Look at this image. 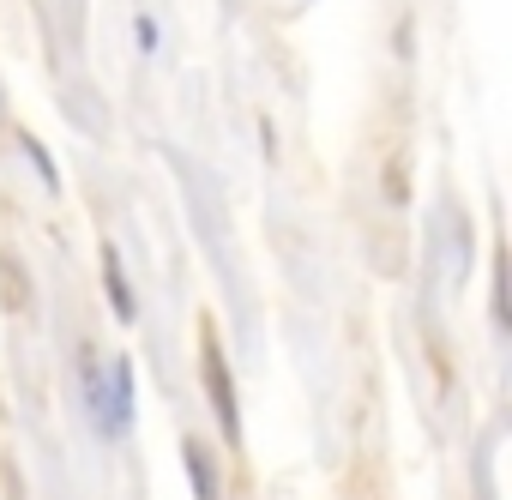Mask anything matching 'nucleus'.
Returning <instances> with one entry per match:
<instances>
[{
    "label": "nucleus",
    "mask_w": 512,
    "mask_h": 500,
    "mask_svg": "<svg viewBox=\"0 0 512 500\" xmlns=\"http://www.w3.org/2000/svg\"><path fill=\"white\" fill-rule=\"evenodd\" d=\"M127 410H133V368H127V362H115V368H109V392L97 398L103 434H121V428H127Z\"/></svg>",
    "instance_id": "1"
},
{
    "label": "nucleus",
    "mask_w": 512,
    "mask_h": 500,
    "mask_svg": "<svg viewBox=\"0 0 512 500\" xmlns=\"http://www.w3.org/2000/svg\"><path fill=\"white\" fill-rule=\"evenodd\" d=\"M103 266H109V296H115V314H127V320H133V296H127V284H121L115 254H103Z\"/></svg>",
    "instance_id": "2"
}]
</instances>
